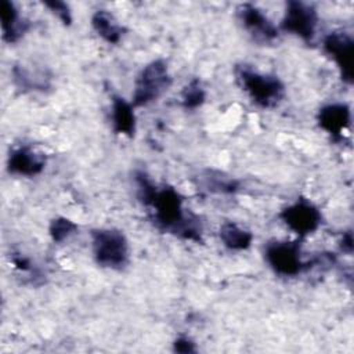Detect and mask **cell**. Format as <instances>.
<instances>
[{"mask_svg": "<svg viewBox=\"0 0 354 354\" xmlns=\"http://www.w3.org/2000/svg\"><path fill=\"white\" fill-rule=\"evenodd\" d=\"M264 259L271 270L282 277H296L310 268L299 241H275L264 248Z\"/></svg>", "mask_w": 354, "mask_h": 354, "instance_id": "obj_5", "label": "cell"}, {"mask_svg": "<svg viewBox=\"0 0 354 354\" xmlns=\"http://www.w3.org/2000/svg\"><path fill=\"white\" fill-rule=\"evenodd\" d=\"M43 6L47 7L53 14H55L64 25L72 24V14L66 3L59 0H47V1H43Z\"/></svg>", "mask_w": 354, "mask_h": 354, "instance_id": "obj_19", "label": "cell"}, {"mask_svg": "<svg viewBox=\"0 0 354 354\" xmlns=\"http://www.w3.org/2000/svg\"><path fill=\"white\" fill-rule=\"evenodd\" d=\"M322 47L335 61L340 77L347 84L353 83V37L346 32H330L324 37Z\"/></svg>", "mask_w": 354, "mask_h": 354, "instance_id": "obj_8", "label": "cell"}, {"mask_svg": "<svg viewBox=\"0 0 354 354\" xmlns=\"http://www.w3.org/2000/svg\"><path fill=\"white\" fill-rule=\"evenodd\" d=\"M11 260H12V264H14L18 270H21V271H29V270L32 268V264H30L29 259L21 256V254H14Z\"/></svg>", "mask_w": 354, "mask_h": 354, "instance_id": "obj_21", "label": "cell"}, {"mask_svg": "<svg viewBox=\"0 0 354 354\" xmlns=\"http://www.w3.org/2000/svg\"><path fill=\"white\" fill-rule=\"evenodd\" d=\"M0 17L3 40L10 44L17 43L29 29V21L21 15L17 6L10 0H1Z\"/></svg>", "mask_w": 354, "mask_h": 354, "instance_id": "obj_12", "label": "cell"}, {"mask_svg": "<svg viewBox=\"0 0 354 354\" xmlns=\"http://www.w3.org/2000/svg\"><path fill=\"white\" fill-rule=\"evenodd\" d=\"M76 230H77V225L72 220L66 217H57L51 220L48 227V234L54 242L59 243L68 239L72 234H75Z\"/></svg>", "mask_w": 354, "mask_h": 354, "instance_id": "obj_18", "label": "cell"}, {"mask_svg": "<svg viewBox=\"0 0 354 354\" xmlns=\"http://www.w3.org/2000/svg\"><path fill=\"white\" fill-rule=\"evenodd\" d=\"M351 112L350 106L344 102H332L324 105L317 115V122L333 140H343L346 129L350 126Z\"/></svg>", "mask_w": 354, "mask_h": 354, "instance_id": "obj_11", "label": "cell"}, {"mask_svg": "<svg viewBox=\"0 0 354 354\" xmlns=\"http://www.w3.org/2000/svg\"><path fill=\"white\" fill-rule=\"evenodd\" d=\"M236 80L260 108H274L285 97V86L278 76L260 73L249 66H239L236 68Z\"/></svg>", "mask_w": 354, "mask_h": 354, "instance_id": "obj_2", "label": "cell"}, {"mask_svg": "<svg viewBox=\"0 0 354 354\" xmlns=\"http://www.w3.org/2000/svg\"><path fill=\"white\" fill-rule=\"evenodd\" d=\"M111 120H112L113 131L116 134L126 136L129 138L134 137V133H136L134 106L131 102L126 101L120 95H112Z\"/></svg>", "mask_w": 354, "mask_h": 354, "instance_id": "obj_13", "label": "cell"}, {"mask_svg": "<svg viewBox=\"0 0 354 354\" xmlns=\"http://www.w3.org/2000/svg\"><path fill=\"white\" fill-rule=\"evenodd\" d=\"M340 248H342L343 252L351 253V250H353V235H351V232L343 234V238L340 241Z\"/></svg>", "mask_w": 354, "mask_h": 354, "instance_id": "obj_22", "label": "cell"}, {"mask_svg": "<svg viewBox=\"0 0 354 354\" xmlns=\"http://www.w3.org/2000/svg\"><path fill=\"white\" fill-rule=\"evenodd\" d=\"M171 86V76L165 59L148 62L138 73L131 94L133 106H145L158 100Z\"/></svg>", "mask_w": 354, "mask_h": 354, "instance_id": "obj_4", "label": "cell"}, {"mask_svg": "<svg viewBox=\"0 0 354 354\" xmlns=\"http://www.w3.org/2000/svg\"><path fill=\"white\" fill-rule=\"evenodd\" d=\"M46 166V156L32 147L21 145L11 149L7 158V170L11 174L33 177L43 171Z\"/></svg>", "mask_w": 354, "mask_h": 354, "instance_id": "obj_10", "label": "cell"}, {"mask_svg": "<svg viewBox=\"0 0 354 354\" xmlns=\"http://www.w3.org/2000/svg\"><path fill=\"white\" fill-rule=\"evenodd\" d=\"M318 26V12L314 6L303 1H288L281 21V29L296 35L306 43L313 41Z\"/></svg>", "mask_w": 354, "mask_h": 354, "instance_id": "obj_7", "label": "cell"}, {"mask_svg": "<svg viewBox=\"0 0 354 354\" xmlns=\"http://www.w3.org/2000/svg\"><path fill=\"white\" fill-rule=\"evenodd\" d=\"M218 236L223 245L230 250H245L252 245L253 241V234L249 230L242 228L232 221L221 224Z\"/></svg>", "mask_w": 354, "mask_h": 354, "instance_id": "obj_15", "label": "cell"}, {"mask_svg": "<svg viewBox=\"0 0 354 354\" xmlns=\"http://www.w3.org/2000/svg\"><path fill=\"white\" fill-rule=\"evenodd\" d=\"M91 26L95 33L109 44H116L124 35V28L106 10H97L91 17Z\"/></svg>", "mask_w": 354, "mask_h": 354, "instance_id": "obj_14", "label": "cell"}, {"mask_svg": "<svg viewBox=\"0 0 354 354\" xmlns=\"http://www.w3.org/2000/svg\"><path fill=\"white\" fill-rule=\"evenodd\" d=\"M147 207L152 210V221L159 230L185 241L203 242L201 220L185 212L184 198L173 187L158 188Z\"/></svg>", "mask_w": 354, "mask_h": 354, "instance_id": "obj_1", "label": "cell"}, {"mask_svg": "<svg viewBox=\"0 0 354 354\" xmlns=\"http://www.w3.org/2000/svg\"><path fill=\"white\" fill-rule=\"evenodd\" d=\"M173 350L176 353H184V354H188V353H195L196 351V347H195V343L187 337V336H178L174 343H173Z\"/></svg>", "mask_w": 354, "mask_h": 354, "instance_id": "obj_20", "label": "cell"}, {"mask_svg": "<svg viewBox=\"0 0 354 354\" xmlns=\"http://www.w3.org/2000/svg\"><path fill=\"white\" fill-rule=\"evenodd\" d=\"M91 249L95 263L104 268L119 271L129 264V242L124 234L119 230H93Z\"/></svg>", "mask_w": 354, "mask_h": 354, "instance_id": "obj_3", "label": "cell"}, {"mask_svg": "<svg viewBox=\"0 0 354 354\" xmlns=\"http://www.w3.org/2000/svg\"><path fill=\"white\" fill-rule=\"evenodd\" d=\"M48 77L33 73L22 65H15L12 68L14 84L21 90H46L48 87Z\"/></svg>", "mask_w": 354, "mask_h": 354, "instance_id": "obj_16", "label": "cell"}, {"mask_svg": "<svg viewBox=\"0 0 354 354\" xmlns=\"http://www.w3.org/2000/svg\"><path fill=\"white\" fill-rule=\"evenodd\" d=\"M279 218L299 238L315 232L322 224L321 210L306 198H297L293 203L283 207Z\"/></svg>", "mask_w": 354, "mask_h": 354, "instance_id": "obj_6", "label": "cell"}, {"mask_svg": "<svg viewBox=\"0 0 354 354\" xmlns=\"http://www.w3.org/2000/svg\"><path fill=\"white\" fill-rule=\"evenodd\" d=\"M236 12L243 28L257 43H272L278 37V28L254 4L243 3L236 8Z\"/></svg>", "mask_w": 354, "mask_h": 354, "instance_id": "obj_9", "label": "cell"}, {"mask_svg": "<svg viewBox=\"0 0 354 354\" xmlns=\"http://www.w3.org/2000/svg\"><path fill=\"white\" fill-rule=\"evenodd\" d=\"M206 93L199 79H192L181 91V104L185 109H196L205 102Z\"/></svg>", "mask_w": 354, "mask_h": 354, "instance_id": "obj_17", "label": "cell"}]
</instances>
